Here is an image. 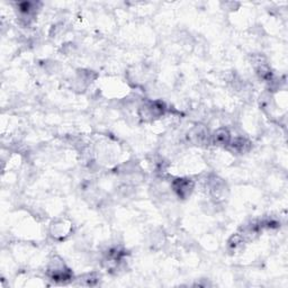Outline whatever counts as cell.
Returning a JSON list of instances; mask_svg holds the SVG:
<instances>
[{"instance_id": "cell-1", "label": "cell", "mask_w": 288, "mask_h": 288, "mask_svg": "<svg viewBox=\"0 0 288 288\" xmlns=\"http://www.w3.org/2000/svg\"><path fill=\"white\" fill-rule=\"evenodd\" d=\"M164 105L159 102H149L142 105L140 107V116L143 119H147V121H151L153 118L159 117L164 113Z\"/></svg>"}, {"instance_id": "cell-2", "label": "cell", "mask_w": 288, "mask_h": 288, "mask_svg": "<svg viewBox=\"0 0 288 288\" xmlns=\"http://www.w3.org/2000/svg\"><path fill=\"white\" fill-rule=\"evenodd\" d=\"M194 186H195V184H194L192 179H187V178L176 179V180L173 182L174 190L176 192V194L181 198H187L188 196H190V194L193 193Z\"/></svg>"}, {"instance_id": "cell-3", "label": "cell", "mask_w": 288, "mask_h": 288, "mask_svg": "<svg viewBox=\"0 0 288 288\" xmlns=\"http://www.w3.org/2000/svg\"><path fill=\"white\" fill-rule=\"evenodd\" d=\"M190 140L197 145H205L211 142V135L208 130L203 125H197L190 133Z\"/></svg>"}, {"instance_id": "cell-4", "label": "cell", "mask_w": 288, "mask_h": 288, "mask_svg": "<svg viewBox=\"0 0 288 288\" xmlns=\"http://www.w3.org/2000/svg\"><path fill=\"white\" fill-rule=\"evenodd\" d=\"M231 140V134L226 129H219L211 135V142L218 147H229Z\"/></svg>"}, {"instance_id": "cell-5", "label": "cell", "mask_w": 288, "mask_h": 288, "mask_svg": "<svg viewBox=\"0 0 288 288\" xmlns=\"http://www.w3.org/2000/svg\"><path fill=\"white\" fill-rule=\"evenodd\" d=\"M229 147L238 153H245L251 148V142L245 137H235L234 140H231Z\"/></svg>"}, {"instance_id": "cell-6", "label": "cell", "mask_w": 288, "mask_h": 288, "mask_svg": "<svg viewBox=\"0 0 288 288\" xmlns=\"http://www.w3.org/2000/svg\"><path fill=\"white\" fill-rule=\"evenodd\" d=\"M244 242H245V239L242 237V234H240V233L234 234L229 241V249L231 250L232 252L239 251V250L242 249V246H243V244H244Z\"/></svg>"}, {"instance_id": "cell-7", "label": "cell", "mask_w": 288, "mask_h": 288, "mask_svg": "<svg viewBox=\"0 0 288 288\" xmlns=\"http://www.w3.org/2000/svg\"><path fill=\"white\" fill-rule=\"evenodd\" d=\"M80 283L82 284V285H93V284H96L97 280H98V278L97 277L91 274V275H87L85 277H82V278H80Z\"/></svg>"}]
</instances>
